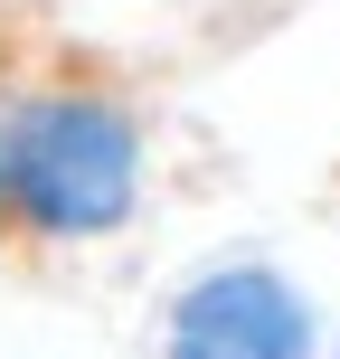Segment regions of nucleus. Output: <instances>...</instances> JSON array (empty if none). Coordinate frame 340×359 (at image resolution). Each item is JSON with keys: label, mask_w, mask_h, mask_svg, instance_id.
Masks as SVG:
<instances>
[{"label": "nucleus", "mask_w": 340, "mask_h": 359, "mask_svg": "<svg viewBox=\"0 0 340 359\" xmlns=\"http://www.w3.org/2000/svg\"><path fill=\"white\" fill-rule=\"evenodd\" d=\"M151 123L123 76L57 38H0V255L104 246L142 217Z\"/></svg>", "instance_id": "f257e3e1"}, {"label": "nucleus", "mask_w": 340, "mask_h": 359, "mask_svg": "<svg viewBox=\"0 0 340 359\" xmlns=\"http://www.w3.org/2000/svg\"><path fill=\"white\" fill-rule=\"evenodd\" d=\"M322 359H340V341H322Z\"/></svg>", "instance_id": "7ed1b4c3"}, {"label": "nucleus", "mask_w": 340, "mask_h": 359, "mask_svg": "<svg viewBox=\"0 0 340 359\" xmlns=\"http://www.w3.org/2000/svg\"><path fill=\"white\" fill-rule=\"evenodd\" d=\"M161 359H322V312L265 255L198 265L161 312Z\"/></svg>", "instance_id": "f03ea898"}]
</instances>
